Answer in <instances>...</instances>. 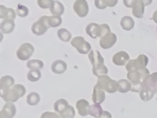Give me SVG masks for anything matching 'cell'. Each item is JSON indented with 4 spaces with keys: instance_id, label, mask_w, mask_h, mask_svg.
I'll use <instances>...</instances> for the list:
<instances>
[{
    "instance_id": "36",
    "label": "cell",
    "mask_w": 157,
    "mask_h": 118,
    "mask_svg": "<svg viewBox=\"0 0 157 118\" xmlns=\"http://www.w3.org/2000/svg\"><path fill=\"white\" fill-rule=\"evenodd\" d=\"M100 117H101V118H111L112 115L110 114V113L109 112L103 110Z\"/></svg>"
},
{
    "instance_id": "26",
    "label": "cell",
    "mask_w": 157,
    "mask_h": 118,
    "mask_svg": "<svg viewBox=\"0 0 157 118\" xmlns=\"http://www.w3.org/2000/svg\"><path fill=\"white\" fill-rule=\"evenodd\" d=\"M40 98L37 92H33L30 93L29 95H28L26 97V102L29 105L31 106H34L39 103L40 101Z\"/></svg>"
},
{
    "instance_id": "16",
    "label": "cell",
    "mask_w": 157,
    "mask_h": 118,
    "mask_svg": "<svg viewBox=\"0 0 157 118\" xmlns=\"http://www.w3.org/2000/svg\"><path fill=\"white\" fill-rule=\"evenodd\" d=\"M15 10L12 8H7L3 5L0 6V18L2 20H14L16 18Z\"/></svg>"
},
{
    "instance_id": "14",
    "label": "cell",
    "mask_w": 157,
    "mask_h": 118,
    "mask_svg": "<svg viewBox=\"0 0 157 118\" xmlns=\"http://www.w3.org/2000/svg\"><path fill=\"white\" fill-rule=\"evenodd\" d=\"M105 98L104 90L98 87L97 85H94L93 88V92L92 95V101L94 103H102Z\"/></svg>"
},
{
    "instance_id": "3",
    "label": "cell",
    "mask_w": 157,
    "mask_h": 118,
    "mask_svg": "<svg viewBox=\"0 0 157 118\" xmlns=\"http://www.w3.org/2000/svg\"><path fill=\"white\" fill-rule=\"evenodd\" d=\"M48 18V16L43 15L34 22L31 26V31L33 33L37 36H41L44 34L50 28Z\"/></svg>"
},
{
    "instance_id": "10",
    "label": "cell",
    "mask_w": 157,
    "mask_h": 118,
    "mask_svg": "<svg viewBox=\"0 0 157 118\" xmlns=\"http://www.w3.org/2000/svg\"><path fill=\"white\" fill-rule=\"evenodd\" d=\"M16 114V107L13 102L7 101L0 112V118H12Z\"/></svg>"
},
{
    "instance_id": "24",
    "label": "cell",
    "mask_w": 157,
    "mask_h": 118,
    "mask_svg": "<svg viewBox=\"0 0 157 118\" xmlns=\"http://www.w3.org/2000/svg\"><path fill=\"white\" fill-rule=\"evenodd\" d=\"M41 77V72L39 69H31L28 74L27 78L31 82H36Z\"/></svg>"
},
{
    "instance_id": "9",
    "label": "cell",
    "mask_w": 157,
    "mask_h": 118,
    "mask_svg": "<svg viewBox=\"0 0 157 118\" xmlns=\"http://www.w3.org/2000/svg\"><path fill=\"white\" fill-rule=\"evenodd\" d=\"M147 57L144 55H140L136 60H129L126 65V68L128 71L131 69H140L147 63Z\"/></svg>"
},
{
    "instance_id": "19",
    "label": "cell",
    "mask_w": 157,
    "mask_h": 118,
    "mask_svg": "<svg viewBox=\"0 0 157 118\" xmlns=\"http://www.w3.org/2000/svg\"><path fill=\"white\" fill-rule=\"evenodd\" d=\"M144 4L142 0H137L135 5L132 7V12L137 18H142L144 12Z\"/></svg>"
},
{
    "instance_id": "27",
    "label": "cell",
    "mask_w": 157,
    "mask_h": 118,
    "mask_svg": "<svg viewBox=\"0 0 157 118\" xmlns=\"http://www.w3.org/2000/svg\"><path fill=\"white\" fill-rule=\"evenodd\" d=\"M118 91L121 93H126L131 89V83L126 79H120L118 81Z\"/></svg>"
},
{
    "instance_id": "33",
    "label": "cell",
    "mask_w": 157,
    "mask_h": 118,
    "mask_svg": "<svg viewBox=\"0 0 157 118\" xmlns=\"http://www.w3.org/2000/svg\"><path fill=\"white\" fill-rule=\"evenodd\" d=\"M38 6L42 9H49L54 0H37Z\"/></svg>"
},
{
    "instance_id": "35",
    "label": "cell",
    "mask_w": 157,
    "mask_h": 118,
    "mask_svg": "<svg viewBox=\"0 0 157 118\" xmlns=\"http://www.w3.org/2000/svg\"><path fill=\"white\" fill-rule=\"evenodd\" d=\"M137 1V0H123V3L127 7H132Z\"/></svg>"
},
{
    "instance_id": "7",
    "label": "cell",
    "mask_w": 157,
    "mask_h": 118,
    "mask_svg": "<svg viewBox=\"0 0 157 118\" xmlns=\"http://www.w3.org/2000/svg\"><path fill=\"white\" fill-rule=\"evenodd\" d=\"M117 37L113 33L109 32L101 37L99 41V45L103 49H108L111 48L117 42Z\"/></svg>"
},
{
    "instance_id": "23",
    "label": "cell",
    "mask_w": 157,
    "mask_h": 118,
    "mask_svg": "<svg viewBox=\"0 0 157 118\" xmlns=\"http://www.w3.org/2000/svg\"><path fill=\"white\" fill-rule=\"evenodd\" d=\"M102 107L99 103H94L90 105L89 114L91 116L95 117L96 118H100L101 113L102 112Z\"/></svg>"
},
{
    "instance_id": "20",
    "label": "cell",
    "mask_w": 157,
    "mask_h": 118,
    "mask_svg": "<svg viewBox=\"0 0 157 118\" xmlns=\"http://www.w3.org/2000/svg\"><path fill=\"white\" fill-rule=\"evenodd\" d=\"M49 9L53 15H61L64 12V6L58 1H54Z\"/></svg>"
},
{
    "instance_id": "22",
    "label": "cell",
    "mask_w": 157,
    "mask_h": 118,
    "mask_svg": "<svg viewBox=\"0 0 157 118\" xmlns=\"http://www.w3.org/2000/svg\"><path fill=\"white\" fill-rule=\"evenodd\" d=\"M57 36L61 41L64 42L69 41L72 37L71 33L67 29L64 28H60L58 30Z\"/></svg>"
},
{
    "instance_id": "11",
    "label": "cell",
    "mask_w": 157,
    "mask_h": 118,
    "mask_svg": "<svg viewBox=\"0 0 157 118\" xmlns=\"http://www.w3.org/2000/svg\"><path fill=\"white\" fill-rule=\"evenodd\" d=\"M15 84L14 79L9 75L2 76L0 80V95L6 92Z\"/></svg>"
},
{
    "instance_id": "28",
    "label": "cell",
    "mask_w": 157,
    "mask_h": 118,
    "mask_svg": "<svg viewBox=\"0 0 157 118\" xmlns=\"http://www.w3.org/2000/svg\"><path fill=\"white\" fill-rule=\"evenodd\" d=\"M48 22L50 27L56 28L59 26L62 23V18L60 15H53L48 17Z\"/></svg>"
},
{
    "instance_id": "25",
    "label": "cell",
    "mask_w": 157,
    "mask_h": 118,
    "mask_svg": "<svg viewBox=\"0 0 157 118\" xmlns=\"http://www.w3.org/2000/svg\"><path fill=\"white\" fill-rule=\"evenodd\" d=\"M69 105L68 101L67 100H66L65 99L63 98H61L59 99L58 100H56L54 104L53 108L55 111L58 112V113H60L62 111H63L67 106Z\"/></svg>"
},
{
    "instance_id": "8",
    "label": "cell",
    "mask_w": 157,
    "mask_h": 118,
    "mask_svg": "<svg viewBox=\"0 0 157 118\" xmlns=\"http://www.w3.org/2000/svg\"><path fill=\"white\" fill-rule=\"evenodd\" d=\"M85 30L86 34L93 39H96L98 37H101L104 36L101 25H98L96 23H90L88 24Z\"/></svg>"
},
{
    "instance_id": "31",
    "label": "cell",
    "mask_w": 157,
    "mask_h": 118,
    "mask_svg": "<svg viewBox=\"0 0 157 118\" xmlns=\"http://www.w3.org/2000/svg\"><path fill=\"white\" fill-rule=\"evenodd\" d=\"M26 66L29 69H42L44 66V63L37 59H32L28 61Z\"/></svg>"
},
{
    "instance_id": "1",
    "label": "cell",
    "mask_w": 157,
    "mask_h": 118,
    "mask_svg": "<svg viewBox=\"0 0 157 118\" xmlns=\"http://www.w3.org/2000/svg\"><path fill=\"white\" fill-rule=\"evenodd\" d=\"M26 88L21 84H15L6 92L1 95V98L6 102H15L18 98L22 97L26 93Z\"/></svg>"
},
{
    "instance_id": "5",
    "label": "cell",
    "mask_w": 157,
    "mask_h": 118,
    "mask_svg": "<svg viewBox=\"0 0 157 118\" xmlns=\"http://www.w3.org/2000/svg\"><path fill=\"white\" fill-rule=\"evenodd\" d=\"M34 52V47L29 42L22 44L17 49V57L20 60L25 61L29 59Z\"/></svg>"
},
{
    "instance_id": "34",
    "label": "cell",
    "mask_w": 157,
    "mask_h": 118,
    "mask_svg": "<svg viewBox=\"0 0 157 118\" xmlns=\"http://www.w3.org/2000/svg\"><path fill=\"white\" fill-rule=\"evenodd\" d=\"M94 5L98 9H104L108 6L105 0H94Z\"/></svg>"
},
{
    "instance_id": "32",
    "label": "cell",
    "mask_w": 157,
    "mask_h": 118,
    "mask_svg": "<svg viewBox=\"0 0 157 118\" xmlns=\"http://www.w3.org/2000/svg\"><path fill=\"white\" fill-rule=\"evenodd\" d=\"M16 13L20 17H25L29 14V9L26 6L18 4L16 9Z\"/></svg>"
},
{
    "instance_id": "6",
    "label": "cell",
    "mask_w": 157,
    "mask_h": 118,
    "mask_svg": "<svg viewBox=\"0 0 157 118\" xmlns=\"http://www.w3.org/2000/svg\"><path fill=\"white\" fill-rule=\"evenodd\" d=\"M73 9L80 17H85L89 12L88 4L86 0H76L73 4Z\"/></svg>"
},
{
    "instance_id": "2",
    "label": "cell",
    "mask_w": 157,
    "mask_h": 118,
    "mask_svg": "<svg viewBox=\"0 0 157 118\" xmlns=\"http://www.w3.org/2000/svg\"><path fill=\"white\" fill-rule=\"evenodd\" d=\"M96 85L109 93L116 92L119 86L117 81L112 79L106 74H102L98 77Z\"/></svg>"
},
{
    "instance_id": "37",
    "label": "cell",
    "mask_w": 157,
    "mask_h": 118,
    "mask_svg": "<svg viewBox=\"0 0 157 118\" xmlns=\"http://www.w3.org/2000/svg\"><path fill=\"white\" fill-rule=\"evenodd\" d=\"M109 7H114L117 5L118 0H105Z\"/></svg>"
},
{
    "instance_id": "15",
    "label": "cell",
    "mask_w": 157,
    "mask_h": 118,
    "mask_svg": "<svg viewBox=\"0 0 157 118\" xmlns=\"http://www.w3.org/2000/svg\"><path fill=\"white\" fill-rule=\"evenodd\" d=\"M88 58L93 66L104 64V58L102 57L100 52L97 50H90L88 53Z\"/></svg>"
},
{
    "instance_id": "39",
    "label": "cell",
    "mask_w": 157,
    "mask_h": 118,
    "mask_svg": "<svg viewBox=\"0 0 157 118\" xmlns=\"http://www.w3.org/2000/svg\"><path fill=\"white\" fill-rule=\"evenodd\" d=\"M153 18H154V21L155 22L157 21V10L155 11L153 14Z\"/></svg>"
},
{
    "instance_id": "4",
    "label": "cell",
    "mask_w": 157,
    "mask_h": 118,
    "mask_svg": "<svg viewBox=\"0 0 157 118\" xmlns=\"http://www.w3.org/2000/svg\"><path fill=\"white\" fill-rule=\"evenodd\" d=\"M72 47L76 49L77 52L82 54H86L91 50L90 44L85 40L82 36L74 37L71 41Z\"/></svg>"
},
{
    "instance_id": "21",
    "label": "cell",
    "mask_w": 157,
    "mask_h": 118,
    "mask_svg": "<svg viewBox=\"0 0 157 118\" xmlns=\"http://www.w3.org/2000/svg\"><path fill=\"white\" fill-rule=\"evenodd\" d=\"M120 25L121 28L126 31H129L134 26V22L133 19L129 16L123 17L120 21Z\"/></svg>"
},
{
    "instance_id": "30",
    "label": "cell",
    "mask_w": 157,
    "mask_h": 118,
    "mask_svg": "<svg viewBox=\"0 0 157 118\" xmlns=\"http://www.w3.org/2000/svg\"><path fill=\"white\" fill-rule=\"evenodd\" d=\"M60 116L63 118H71L74 117L75 115V111L72 106L68 105L63 111L60 113Z\"/></svg>"
},
{
    "instance_id": "38",
    "label": "cell",
    "mask_w": 157,
    "mask_h": 118,
    "mask_svg": "<svg viewBox=\"0 0 157 118\" xmlns=\"http://www.w3.org/2000/svg\"><path fill=\"white\" fill-rule=\"evenodd\" d=\"M142 1L144 2L145 6H148V5L150 4L152 2V0H142Z\"/></svg>"
},
{
    "instance_id": "17",
    "label": "cell",
    "mask_w": 157,
    "mask_h": 118,
    "mask_svg": "<svg viewBox=\"0 0 157 118\" xmlns=\"http://www.w3.org/2000/svg\"><path fill=\"white\" fill-rule=\"evenodd\" d=\"M67 69V64L61 60H57L53 62L51 66V69L53 73L58 74H63Z\"/></svg>"
},
{
    "instance_id": "18",
    "label": "cell",
    "mask_w": 157,
    "mask_h": 118,
    "mask_svg": "<svg viewBox=\"0 0 157 118\" xmlns=\"http://www.w3.org/2000/svg\"><path fill=\"white\" fill-rule=\"evenodd\" d=\"M15 26V25L13 20H3L0 25V30L1 32L4 34H9L13 31Z\"/></svg>"
},
{
    "instance_id": "13",
    "label": "cell",
    "mask_w": 157,
    "mask_h": 118,
    "mask_svg": "<svg viewBox=\"0 0 157 118\" xmlns=\"http://www.w3.org/2000/svg\"><path fill=\"white\" fill-rule=\"evenodd\" d=\"M76 108L78 114L82 116H85L89 114L90 104L89 102L85 99H80L76 103Z\"/></svg>"
},
{
    "instance_id": "29",
    "label": "cell",
    "mask_w": 157,
    "mask_h": 118,
    "mask_svg": "<svg viewBox=\"0 0 157 118\" xmlns=\"http://www.w3.org/2000/svg\"><path fill=\"white\" fill-rule=\"evenodd\" d=\"M92 72L94 76L98 77L102 74L108 73V69L104 64H101L93 66Z\"/></svg>"
},
{
    "instance_id": "12",
    "label": "cell",
    "mask_w": 157,
    "mask_h": 118,
    "mask_svg": "<svg viewBox=\"0 0 157 118\" xmlns=\"http://www.w3.org/2000/svg\"><path fill=\"white\" fill-rule=\"evenodd\" d=\"M129 60V56L124 51H120L114 54L112 57V61L115 65L123 66Z\"/></svg>"
}]
</instances>
